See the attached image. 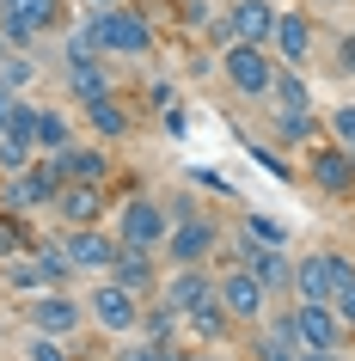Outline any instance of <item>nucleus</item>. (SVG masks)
I'll use <instances>...</instances> for the list:
<instances>
[{
    "instance_id": "1",
    "label": "nucleus",
    "mask_w": 355,
    "mask_h": 361,
    "mask_svg": "<svg viewBox=\"0 0 355 361\" xmlns=\"http://www.w3.org/2000/svg\"><path fill=\"white\" fill-rule=\"evenodd\" d=\"M221 251H227L221 214H208L203 202H190V196H172V233H166V245H160V264L166 269L221 264Z\"/></svg>"
},
{
    "instance_id": "2",
    "label": "nucleus",
    "mask_w": 355,
    "mask_h": 361,
    "mask_svg": "<svg viewBox=\"0 0 355 361\" xmlns=\"http://www.w3.org/2000/svg\"><path fill=\"white\" fill-rule=\"evenodd\" d=\"M92 19V37H98V56L111 61H141L160 49V31H153V19L141 13V6H104V13H86Z\"/></svg>"
},
{
    "instance_id": "3",
    "label": "nucleus",
    "mask_w": 355,
    "mask_h": 361,
    "mask_svg": "<svg viewBox=\"0 0 355 361\" xmlns=\"http://www.w3.org/2000/svg\"><path fill=\"white\" fill-rule=\"evenodd\" d=\"M276 49L270 43H227L221 49V80L227 92L245 98V104H270V86H276Z\"/></svg>"
},
{
    "instance_id": "4",
    "label": "nucleus",
    "mask_w": 355,
    "mask_h": 361,
    "mask_svg": "<svg viewBox=\"0 0 355 361\" xmlns=\"http://www.w3.org/2000/svg\"><path fill=\"white\" fill-rule=\"evenodd\" d=\"M80 300H86V324H92L98 337H135V324H141V294H135V288H123L116 282V276H92V288H86V294H80Z\"/></svg>"
},
{
    "instance_id": "5",
    "label": "nucleus",
    "mask_w": 355,
    "mask_h": 361,
    "mask_svg": "<svg viewBox=\"0 0 355 361\" xmlns=\"http://www.w3.org/2000/svg\"><path fill=\"white\" fill-rule=\"evenodd\" d=\"M111 233L123 239V245L160 251V245H166V233H172V202H166V196H148V190L123 196V202L111 209Z\"/></svg>"
},
{
    "instance_id": "6",
    "label": "nucleus",
    "mask_w": 355,
    "mask_h": 361,
    "mask_svg": "<svg viewBox=\"0 0 355 361\" xmlns=\"http://www.w3.org/2000/svg\"><path fill=\"white\" fill-rule=\"evenodd\" d=\"M25 331H43V337H68L74 343L80 331H92L86 324V300H80L74 288H43V294H31V300L19 306Z\"/></svg>"
},
{
    "instance_id": "7",
    "label": "nucleus",
    "mask_w": 355,
    "mask_h": 361,
    "mask_svg": "<svg viewBox=\"0 0 355 361\" xmlns=\"http://www.w3.org/2000/svg\"><path fill=\"white\" fill-rule=\"evenodd\" d=\"M215 288H221V306L233 312V324H239V331L263 324V319H270V306H276V294H270V288H263L245 264H233V257L215 269Z\"/></svg>"
},
{
    "instance_id": "8",
    "label": "nucleus",
    "mask_w": 355,
    "mask_h": 361,
    "mask_svg": "<svg viewBox=\"0 0 355 361\" xmlns=\"http://www.w3.org/2000/svg\"><path fill=\"white\" fill-rule=\"evenodd\" d=\"M221 257H233V264H245L251 269V276H258L263 288H270V294H288V300H294V257H288V245H258V239H233V245L221 251Z\"/></svg>"
},
{
    "instance_id": "9",
    "label": "nucleus",
    "mask_w": 355,
    "mask_h": 361,
    "mask_svg": "<svg viewBox=\"0 0 355 361\" xmlns=\"http://www.w3.org/2000/svg\"><path fill=\"white\" fill-rule=\"evenodd\" d=\"M318 43H325V25L313 19V6H282V13H276V37H270V49H276L282 68H306V61L318 56Z\"/></svg>"
},
{
    "instance_id": "10",
    "label": "nucleus",
    "mask_w": 355,
    "mask_h": 361,
    "mask_svg": "<svg viewBox=\"0 0 355 361\" xmlns=\"http://www.w3.org/2000/svg\"><path fill=\"white\" fill-rule=\"evenodd\" d=\"M306 184H313L318 196H331V202H349L355 196V153L337 147L331 135L313 141V147H306Z\"/></svg>"
},
{
    "instance_id": "11",
    "label": "nucleus",
    "mask_w": 355,
    "mask_h": 361,
    "mask_svg": "<svg viewBox=\"0 0 355 361\" xmlns=\"http://www.w3.org/2000/svg\"><path fill=\"white\" fill-rule=\"evenodd\" d=\"M56 239H61V251H68V264L80 276H111L116 251H123V239L111 227H56Z\"/></svg>"
},
{
    "instance_id": "12",
    "label": "nucleus",
    "mask_w": 355,
    "mask_h": 361,
    "mask_svg": "<svg viewBox=\"0 0 355 361\" xmlns=\"http://www.w3.org/2000/svg\"><path fill=\"white\" fill-rule=\"evenodd\" d=\"M111 184H61L49 214H56V227H104L111 221Z\"/></svg>"
},
{
    "instance_id": "13",
    "label": "nucleus",
    "mask_w": 355,
    "mask_h": 361,
    "mask_svg": "<svg viewBox=\"0 0 355 361\" xmlns=\"http://www.w3.org/2000/svg\"><path fill=\"white\" fill-rule=\"evenodd\" d=\"M288 319H294V331H300L306 349H349V343H355V331L337 319L331 300H294V306H288Z\"/></svg>"
},
{
    "instance_id": "14",
    "label": "nucleus",
    "mask_w": 355,
    "mask_h": 361,
    "mask_svg": "<svg viewBox=\"0 0 355 361\" xmlns=\"http://www.w3.org/2000/svg\"><path fill=\"white\" fill-rule=\"evenodd\" d=\"M56 178L31 159L25 171H13V178H0V209H13V214H49V202H56Z\"/></svg>"
},
{
    "instance_id": "15",
    "label": "nucleus",
    "mask_w": 355,
    "mask_h": 361,
    "mask_svg": "<svg viewBox=\"0 0 355 361\" xmlns=\"http://www.w3.org/2000/svg\"><path fill=\"white\" fill-rule=\"evenodd\" d=\"M208 294H215V264H190V269H166V276H160V294H153V300H160V306H172V312L184 319V312H196V306H203Z\"/></svg>"
},
{
    "instance_id": "16",
    "label": "nucleus",
    "mask_w": 355,
    "mask_h": 361,
    "mask_svg": "<svg viewBox=\"0 0 355 361\" xmlns=\"http://www.w3.org/2000/svg\"><path fill=\"white\" fill-rule=\"evenodd\" d=\"M80 123H86L98 141H129L135 135V111H129V98H123V86L104 92V98H86V104H80Z\"/></svg>"
},
{
    "instance_id": "17",
    "label": "nucleus",
    "mask_w": 355,
    "mask_h": 361,
    "mask_svg": "<svg viewBox=\"0 0 355 361\" xmlns=\"http://www.w3.org/2000/svg\"><path fill=\"white\" fill-rule=\"evenodd\" d=\"M61 92L74 98V104L116 92V68H111V56H92V61H61Z\"/></svg>"
},
{
    "instance_id": "18",
    "label": "nucleus",
    "mask_w": 355,
    "mask_h": 361,
    "mask_svg": "<svg viewBox=\"0 0 355 361\" xmlns=\"http://www.w3.org/2000/svg\"><path fill=\"white\" fill-rule=\"evenodd\" d=\"M0 19L25 25L37 37H56V31H68V0H0Z\"/></svg>"
},
{
    "instance_id": "19",
    "label": "nucleus",
    "mask_w": 355,
    "mask_h": 361,
    "mask_svg": "<svg viewBox=\"0 0 355 361\" xmlns=\"http://www.w3.org/2000/svg\"><path fill=\"white\" fill-rule=\"evenodd\" d=\"M61 166H68V184H116V159L98 147V141L61 147Z\"/></svg>"
},
{
    "instance_id": "20",
    "label": "nucleus",
    "mask_w": 355,
    "mask_h": 361,
    "mask_svg": "<svg viewBox=\"0 0 355 361\" xmlns=\"http://www.w3.org/2000/svg\"><path fill=\"white\" fill-rule=\"evenodd\" d=\"M111 276H116L123 288H135L141 300H153V294H160V251L123 245V251H116V264H111Z\"/></svg>"
},
{
    "instance_id": "21",
    "label": "nucleus",
    "mask_w": 355,
    "mask_h": 361,
    "mask_svg": "<svg viewBox=\"0 0 355 361\" xmlns=\"http://www.w3.org/2000/svg\"><path fill=\"white\" fill-rule=\"evenodd\" d=\"M276 0H233L227 6V25H233V37L239 43H270L276 37Z\"/></svg>"
},
{
    "instance_id": "22",
    "label": "nucleus",
    "mask_w": 355,
    "mask_h": 361,
    "mask_svg": "<svg viewBox=\"0 0 355 361\" xmlns=\"http://www.w3.org/2000/svg\"><path fill=\"white\" fill-rule=\"evenodd\" d=\"M184 331H190V337H203V343H233V337H245L239 324H233V312L221 306V288H215L196 312H184Z\"/></svg>"
},
{
    "instance_id": "23",
    "label": "nucleus",
    "mask_w": 355,
    "mask_h": 361,
    "mask_svg": "<svg viewBox=\"0 0 355 361\" xmlns=\"http://www.w3.org/2000/svg\"><path fill=\"white\" fill-rule=\"evenodd\" d=\"M294 300H337V276H331V257L325 245L294 257Z\"/></svg>"
},
{
    "instance_id": "24",
    "label": "nucleus",
    "mask_w": 355,
    "mask_h": 361,
    "mask_svg": "<svg viewBox=\"0 0 355 361\" xmlns=\"http://www.w3.org/2000/svg\"><path fill=\"white\" fill-rule=\"evenodd\" d=\"M270 135L282 147H313V141H325V116L318 111H270Z\"/></svg>"
},
{
    "instance_id": "25",
    "label": "nucleus",
    "mask_w": 355,
    "mask_h": 361,
    "mask_svg": "<svg viewBox=\"0 0 355 361\" xmlns=\"http://www.w3.org/2000/svg\"><path fill=\"white\" fill-rule=\"evenodd\" d=\"M270 111H313V74H306V68H276Z\"/></svg>"
},
{
    "instance_id": "26",
    "label": "nucleus",
    "mask_w": 355,
    "mask_h": 361,
    "mask_svg": "<svg viewBox=\"0 0 355 361\" xmlns=\"http://www.w3.org/2000/svg\"><path fill=\"white\" fill-rule=\"evenodd\" d=\"M31 214H13L0 209V264H19V257H31Z\"/></svg>"
},
{
    "instance_id": "27",
    "label": "nucleus",
    "mask_w": 355,
    "mask_h": 361,
    "mask_svg": "<svg viewBox=\"0 0 355 361\" xmlns=\"http://www.w3.org/2000/svg\"><path fill=\"white\" fill-rule=\"evenodd\" d=\"M61 147H74V123H68V111L37 104V153H61Z\"/></svg>"
},
{
    "instance_id": "28",
    "label": "nucleus",
    "mask_w": 355,
    "mask_h": 361,
    "mask_svg": "<svg viewBox=\"0 0 355 361\" xmlns=\"http://www.w3.org/2000/svg\"><path fill=\"white\" fill-rule=\"evenodd\" d=\"M31 257H37V269H43V282H49V288H68V282L80 276V269L68 264L61 239H37V245H31Z\"/></svg>"
},
{
    "instance_id": "29",
    "label": "nucleus",
    "mask_w": 355,
    "mask_h": 361,
    "mask_svg": "<svg viewBox=\"0 0 355 361\" xmlns=\"http://www.w3.org/2000/svg\"><path fill=\"white\" fill-rule=\"evenodd\" d=\"M178 331H184V319L172 312V306L148 300L141 306V324H135V337H153V343H178Z\"/></svg>"
},
{
    "instance_id": "30",
    "label": "nucleus",
    "mask_w": 355,
    "mask_h": 361,
    "mask_svg": "<svg viewBox=\"0 0 355 361\" xmlns=\"http://www.w3.org/2000/svg\"><path fill=\"white\" fill-rule=\"evenodd\" d=\"M178 355H184V343H153V337L129 343V337H123V349H116L111 361H178Z\"/></svg>"
},
{
    "instance_id": "31",
    "label": "nucleus",
    "mask_w": 355,
    "mask_h": 361,
    "mask_svg": "<svg viewBox=\"0 0 355 361\" xmlns=\"http://www.w3.org/2000/svg\"><path fill=\"white\" fill-rule=\"evenodd\" d=\"M239 233H245V239H258V245H288V227L270 221V214H258V209L239 214Z\"/></svg>"
},
{
    "instance_id": "32",
    "label": "nucleus",
    "mask_w": 355,
    "mask_h": 361,
    "mask_svg": "<svg viewBox=\"0 0 355 361\" xmlns=\"http://www.w3.org/2000/svg\"><path fill=\"white\" fill-rule=\"evenodd\" d=\"M325 135H331L337 147L355 153V98H343V104H331V111H325Z\"/></svg>"
},
{
    "instance_id": "33",
    "label": "nucleus",
    "mask_w": 355,
    "mask_h": 361,
    "mask_svg": "<svg viewBox=\"0 0 355 361\" xmlns=\"http://www.w3.org/2000/svg\"><path fill=\"white\" fill-rule=\"evenodd\" d=\"M25 361H80V355H74V343H68V337H43V331H31Z\"/></svg>"
},
{
    "instance_id": "34",
    "label": "nucleus",
    "mask_w": 355,
    "mask_h": 361,
    "mask_svg": "<svg viewBox=\"0 0 355 361\" xmlns=\"http://www.w3.org/2000/svg\"><path fill=\"white\" fill-rule=\"evenodd\" d=\"M31 80H37V61L25 56V49H13V56L0 61V86H6V92H25Z\"/></svg>"
},
{
    "instance_id": "35",
    "label": "nucleus",
    "mask_w": 355,
    "mask_h": 361,
    "mask_svg": "<svg viewBox=\"0 0 355 361\" xmlns=\"http://www.w3.org/2000/svg\"><path fill=\"white\" fill-rule=\"evenodd\" d=\"M331 74L355 80V31H337L331 37Z\"/></svg>"
},
{
    "instance_id": "36",
    "label": "nucleus",
    "mask_w": 355,
    "mask_h": 361,
    "mask_svg": "<svg viewBox=\"0 0 355 361\" xmlns=\"http://www.w3.org/2000/svg\"><path fill=\"white\" fill-rule=\"evenodd\" d=\"M325 257H331V276H337V288H349V282H355V264H349V251L325 245Z\"/></svg>"
},
{
    "instance_id": "37",
    "label": "nucleus",
    "mask_w": 355,
    "mask_h": 361,
    "mask_svg": "<svg viewBox=\"0 0 355 361\" xmlns=\"http://www.w3.org/2000/svg\"><path fill=\"white\" fill-rule=\"evenodd\" d=\"M331 306H337V319L355 331V282H349V288H337V300H331Z\"/></svg>"
},
{
    "instance_id": "38",
    "label": "nucleus",
    "mask_w": 355,
    "mask_h": 361,
    "mask_svg": "<svg viewBox=\"0 0 355 361\" xmlns=\"http://www.w3.org/2000/svg\"><path fill=\"white\" fill-rule=\"evenodd\" d=\"M294 361H349V349H306V343H300Z\"/></svg>"
},
{
    "instance_id": "39",
    "label": "nucleus",
    "mask_w": 355,
    "mask_h": 361,
    "mask_svg": "<svg viewBox=\"0 0 355 361\" xmlns=\"http://www.w3.org/2000/svg\"><path fill=\"white\" fill-rule=\"evenodd\" d=\"M178 361H227V355H215V343H208V349H184Z\"/></svg>"
},
{
    "instance_id": "40",
    "label": "nucleus",
    "mask_w": 355,
    "mask_h": 361,
    "mask_svg": "<svg viewBox=\"0 0 355 361\" xmlns=\"http://www.w3.org/2000/svg\"><path fill=\"white\" fill-rule=\"evenodd\" d=\"M86 6H92V13H104V6H129V0H86Z\"/></svg>"
},
{
    "instance_id": "41",
    "label": "nucleus",
    "mask_w": 355,
    "mask_h": 361,
    "mask_svg": "<svg viewBox=\"0 0 355 361\" xmlns=\"http://www.w3.org/2000/svg\"><path fill=\"white\" fill-rule=\"evenodd\" d=\"M300 6H343V0H300Z\"/></svg>"
},
{
    "instance_id": "42",
    "label": "nucleus",
    "mask_w": 355,
    "mask_h": 361,
    "mask_svg": "<svg viewBox=\"0 0 355 361\" xmlns=\"http://www.w3.org/2000/svg\"><path fill=\"white\" fill-rule=\"evenodd\" d=\"M6 56H13V43H6V31H0V61H6Z\"/></svg>"
},
{
    "instance_id": "43",
    "label": "nucleus",
    "mask_w": 355,
    "mask_h": 361,
    "mask_svg": "<svg viewBox=\"0 0 355 361\" xmlns=\"http://www.w3.org/2000/svg\"><path fill=\"white\" fill-rule=\"evenodd\" d=\"M13 361H25V355H13Z\"/></svg>"
},
{
    "instance_id": "44",
    "label": "nucleus",
    "mask_w": 355,
    "mask_h": 361,
    "mask_svg": "<svg viewBox=\"0 0 355 361\" xmlns=\"http://www.w3.org/2000/svg\"><path fill=\"white\" fill-rule=\"evenodd\" d=\"M349 361H355V355H349Z\"/></svg>"
}]
</instances>
